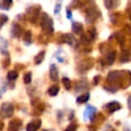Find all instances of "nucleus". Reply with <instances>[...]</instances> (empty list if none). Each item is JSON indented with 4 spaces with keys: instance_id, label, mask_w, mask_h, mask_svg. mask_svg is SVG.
<instances>
[{
    "instance_id": "obj_1",
    "label": "nucleus",
    "mask_w": 131,
    "mask_h": 131,
    "mask_svg": "<svg viewBox=\"0 0 131 131\" xmlns=\"http://www.w3.org/2000/svg\"><path fill=\"white\" fill-rule=\"evenodd\" d=\"M53 23H52V19L46 14V13H43L42 16H41V27L43 29L44 32L46 33H51L53 31Z\"/></svg>"
},
{
    "instance_id": "obj_2",
    "label": "nucleus",
    "mask_w": 131,
    "mask_h": 131,
    "mask_svg": "<svg viewBox=\"0 0 131 131\" xmlns=\"http://www.w3.org/2000/svg\"><path fill=\"white\" fill-rule=\"evenodd\" d=\"M0 111H1L2 117H4V118H10V117L12 116V114H13L14 107H13V105H12L11 103H9V102H4V103H2Z\"/></svg>"
},
{
    "instance_id": "obj_3",
    "label": "nucleus",
    "mask_w": 131,
    "mask_h": 131,
    "mask_svg": "<svg viewBox=\"0 0 131 131\" xmlns=\"http://www.w3.org/2000/svg\"><path fill=\"white\" fill-rule=\"evenodd\" d=\"M96 115V108L92 105H88L84 112V118L85 120H93Z\"/></svg>"
},
{
    "instance_id": "obj_4",
    "label": "nucleus",
    "mask_w": 131,
    "mask_h": 131,
    "mask_svg": "<svg viewBox=\"0 0 131 131\" xmlns=\"http://www.w3.org/2000/svg\"><path fill=\"white\" fill-rule=\"evenodd\" d=\"M21 121L19 119H13L9 122V129L8 131H18L21 128Z\"/></svg>"
},
{
    "instance_id": "obj_5",
    "label": "nucleus",
    "mask_w": 131,
    "mask_h": 131,
    "mask_svg": "<svg viewBox=\"0 0 131 131\" xmlns=\"http://www.w3.org/2000/svg\"><path fill=\"white\" fill-rule=\"evenodd\" d=\"M41 125V121L37 120V121H32L27 125V131H37L38 128Z\"/></svg>"
},
{
    "instance_id": "obj_6",
    "label": "nucleus",
    "mask_w": 131,
    "mask_h": 131,
    "mask_svg": "<svg viewBox=\"0 0 131 131\" xmlns=\"http://www.w3.org/2000/svg\"><path fill=\"white\" fill-rule=\"evenodd\" d=\"M49 76H50V79L52 81H57V79H58V71H57V68L55 67V64H51L50 66Z\"/></svg>"
},
{
    "instance_id": "obj_7",
    "label": "nucleus",
    "mask_w": 131,
    "mask_h": 131,
    "mask_svg": "<svg viewBox=\"0 0 131 131\" xmlns=\"http://www.w3.org/2000/svg\"><path fill=\"white\" fill-rule=\"evenodd\" d=\"M106 108H107V111L110 113H114V112L120 110L121 108V105H120V103L118 101H111V102H108L106 104Z\"/></svg>"
},
{
    "instance_id": "obj_8",
    "label": "nucleus",
    "mask_w": 131,
    "mask_h": 131,
    "mask_svg": "<svg viewBox=\"0 0 131 131\" xmlns=\"http://www.w3.org/2000/svg\"><path fill=\"white\" fill-rule=\"evenodd\" d=\"M62 38H63V42H66V43H68L69 45H71V46H76V39H75V37L72 35V34H66V35H63L62 36Z\"/></svg>"
},
{
    "instance_id": "obj_9",
    "label": "nucleus",
    "mask_w": 131,
    "mask_h": 131,
    "mask_svg": "<svg viewBox=\"0 0 131 131\" xmlns=\"http://www.w3.org/2000/svg\"><path fill=\"white\" fill-rule=\"evenodd\" d=\"M11 33H12V36H13V37H19L20 34H21V28H20L18 25L14 24V25L12 26Z\"/></svg>"
},
{
    "instance_id": "obj_10",
    "label": "nucleus",
    "mask_w": 131,
    "mask_h": 131,
    "mask_svg": "<svg viewBox=\"0 0 131 131\" xmlns=\"http://www.w3.org/2000/svg\"><path fill=\"white\" fill-rule=\"evenodd\" d=\"M104 5L107 9H112L119 5V0H104Z\"/></svg>"
},
{
    "instance_id": "obj_11",
    "label": "nucleus",
    "mask_w": 131,
    "mask_h": 131,
    "mask_svg": "<svg viewBox=\"0 0 131 131\" xmlns=\"http://www.w3.org/2000/svg\"><path fill=\"white\" fill-rule=\"evenodd\" d=\"M72 30H73L74 33L80 34V33L82 32V30H83V27H82V25L79 24V23H74L73 26H72Z\"/></svg>"
},
{
    "instance_id": "obj_12",
    "label": "nucleus",
    "mask_w": 131,
    "mask_h": 131,
    "mask_svg": "<svg viewBox=\"0 0 131 131\" xmlns=\"http://www.w3.org/2000/svg\"><path fill=\"white\" fill-rule=\"evenodd\" d=\"M116 59V52L115 51H111L107 55H106V62L108 64H113V62Z\"/></svg>"
},
{
    "instance_id": "obj_13",
    "label": "nucleus",
    "mask_w": 131,
    "mask_h": 131,
    "mask_svg": "<svg viewBox=\"0 0 131 131\" xmlns=\"http://www.w3.org/2000/svg\"><path fill=\"white\" fill-rule=\"evenodd\" d=\"M58 91H59V88H58V86H56V85H53V86L49 87V89H48V94H49L50 96H55V95H57Z\"/></svg>"
},
{
    "instance_id": "obj_14",
    "label": "nucleus",
    "mask_w": 131,
    "mask_h": 131,
    "mask_svg": "<svg viewBox=\"0 0 131 131\" xmlns=\"http://www.w3.org/2000/svg\"><path fill=\"white\" fill-rule=\"evenodd\" d=\"M89 97H90V94H89V93L82 94V95L78 96V98H77V102H78V103H84V102H86V101L89 99Z\"/></svg>"
},
{
    "instance_id": "obj_15",
    "label": "nucleus",
    "mask_w": 131,
    "mask_h": 131,
    "mask_svg": "<svg viewBox=\"0 0 131 131\" xmlns=\"http://www.w3.org/2000/svg\"><path fill=\"white\" fill-rule=\"evenodd\" d=\"M44 55H45V51H41V52H39V53L35 56V63H36V64L41 63L42 60L44 59Z\"/></svg>"
},
{
    "instance_id": "obj_16",
    "label": "nucleus",
    "mask_w": 131,
    "mask_h": 131,
    "mask_svg": "<svg viewBox=\"0 0 131 131\" xmlns=\"http://www.w3.org/2000/svg\"><path fill=\"white\" fill-rule=\"evenodd\" d=\"M119 76H120V74H119L118 72H111V73L108 74V76H107V80H108L110 82L116 81V80L119 78Z\"/></svg>"
},
{
    "instance_id": "obj_17",
    "label": "nucleus",
    "mask_w": 131,
    "mask_h": 131,
    "mask_svg": "<svg viewBox=\"0 0 131 131\" xmlns=\"http://www.w3.org/2000/svg\"><path fill=\"white\" fill-rule=\"evenodd\" d=\"M7 49V42L5 39H3L2 37H0V51L2 53H4Z\"/></svg>"
},
{
    "instance_id": "obj_18",
    "label": "nucleus",
    "mask_w": 131,
    "mask_h": 131,
    "mask_svg": "<svg viewBox=\"0 0 131 131\" xmlns=\"http://www.w3.org/2000/svg\"><path fill=\"white\" fill-rule=\"evenodd\" d=\"M31 40H32V34H31L30 31H27V32L24 34V42H25L27 45H29V44L31 43Z\"/></svg>"
},
{
    "instance_id": "obj_19",
    "label": "nucleus",
    "mask_w": 131,
    "mask_h": 131,
    "mask_svg": "<svg viewBox=\"0 0 131 131\" xmlns=\"http://www.w3.org/2000/svg\"><path fill=\"white\" fill-rule=\"evenodd\" d=\"M17 76H18V74H17L16 71H10V72H8V74H7V79H8L9 81H13V80H15V79L17 78Z\"/></svg>"
},
{
    "instance_id": "obj_20",
    "label": "nucleus",
    "mask_w": 131,
    "mask_h": 131,
    "mask_svg": "<svg viewBox=\"0 0 131 131\" xmlns=\"http://www.w3.org/2000/svg\"><path fill=\"white\" fill-rule=\"evenodd\" d=\"M62 83H63V85H64V87H66V89L67 90H70L71 89V87H72V84H71V81L68 79V78H62Z\"/></svg>"
},
{
    "instance_id": "obj_21",
    "label": "nucleus",
    "mask_w": 131,
    "mask_h": 131,
    "mask_svg": "<svg viewBox=\"0 0 131 131\" xmlns=\"http://www.w3.org/2000/svg\"><path fill=\"white\" fill-rule=\"evenodd\" d=\"M31 81H32V75H31V73L25 74V76H24V82L26 84H29V83H31Z\"/></svg>"
},
{
    "instance_id": "obj_22",
    "label": "nucleus",
    "mask_w": 131,
    "mask_h": 131,
    "mask_svg": "<svg viewBox=\"0 0 131 131\" xmlns=\"http://www.w3.org/2000/svg\"><path fill=\"white\" fill-rule=\"evenodd\" d=\"M12 0H3V6L2 9H9V6L11 5Z\"/></svg>"
},
{
    "instance_id": "obj_23",
    "label": "nucleus",
    "mask_w": 131,
    "mask_h": 131,
    "mask_svg": "<svg viewBox=\"0 0 131 131\" xmlns=\"http://www.w3.org/2000/svg\"><path fill=\"white\" fill-rule=\"evenodd\" d=\"M8 20V17L7 15H4V14H0V29L1 27L4 25V23H6Z\"/></svg>"
},
{
    "instance_id": "obj_24",
    "label": "nucleus",
    "mask_w": 131,
    "mask_h": 131,
    "mask_svg": "<svg viewBox=\"0 0 131 131\" xmlns=\"http://www.w3.org/2000/svg\"><path fill=\"white\" fill-rule=\"evenodd\" d=\"M121 60H122V61H127V60H129V53H128V51H123Z\"/></svg>"
},
{
    "instance_id": "obj_25",
    "label": "nucleus",
    "mask_w": 131,
    "mask_h": 131,
    "mask_svg": "<svg viewBox=\"0 0 131 131\" xmlns=\"http://www.w3.org/2000/svg\"><path fill=\"white\" fill-rule=\"evenodd\" d=\"M76 125L75 124H71V125H69L68 127H67V129L64 130V131H76Z\"/></svg>"
},
{
    "instance_id": "obj_26",
    "label": "nucleus",
    "mask_w": 131,
    "mask_h": 131,
    "mask_svg": "<svg viewBox=\"0 0 131 131\" xmlns=\"http://www.w3.org/2000/svg\"><path fill=\"white\" fill-rule=\"evenodd\" d=\"M59 9H60V2L58 3V5L56 4V6H55V10H54V13H57V12L59 11Z\"/></svg>"
},
{
    "instance_id": "obj_27",
    "label": "nucleus",
    "mask_w": 131,
    "mask_h": 131,
    "mask_svg": "<svg viewBox=\"0 0 131 131\" xmlns=\"http://www.w3.org/2000/svg\"><path fill=\"white\" fill-rule=\"evenodd\" d=\"M128 106H129V108L131 110V96H130L129 99H128Z\"/></svg>"
},
{
    "instance_id": "obj_28",
    "label": "nucleus",
    "mask_w": 131,
    "mask_h": 131,
    "mask_svg": "<svg viewBox=\"0 0 131 131\" xmlns=\"http://www.w3.org/2000/svg\"><path fill=\"white\" fill-rule=\"evenodd\" d=\"M3 127H4V124L0 121V130H2V129H3Z\"/></svg>"
},
{
    "instance_id": "obj_29",
    "label": "nucleus",
    "mask_w": 131,
    "mask_h": 131,
    "mask_svg": "<svg viewBox=\"0 0 131 131\" xmlns=\"http://www.w3.org/2000/svg\"><path fill=\"white\" fill-rule=\"evenodd\" d=\"M71 15H72V14H71V11H68V17H69V18H71Z\"/></svg>"
},
{
    "instance_id": "obj_30",
    "label": "nucleus",
    "mask_w": 131,
    "mask_h": 131,
    "mask_svg": "<svg viewBox=\"0 0 131 131\" xmlns=\"http://www.w3.org/2000/svg\"><path fill=\"white\" fill-rule=\"evenodd\" d=\"M42 131H49V130H42Z\"/></svg>"
},
{
    "instance_id": "obj_31",
    "label": "nucleus",
    "mask_w": 131,
    "mask_h": 131,
    "mask_svg": "<svg viewBox=\"0 0 131 131\" xmlns=\"http://www.w3.org/2000/svg\"><path fill=\"white\" fill-rule=\"evenodd\" d=\"M0 98H1V92H0Z\"/></svg>"
}]
</instances>
